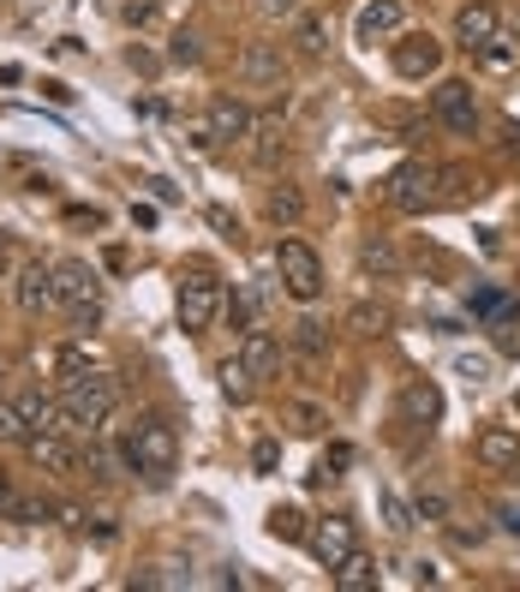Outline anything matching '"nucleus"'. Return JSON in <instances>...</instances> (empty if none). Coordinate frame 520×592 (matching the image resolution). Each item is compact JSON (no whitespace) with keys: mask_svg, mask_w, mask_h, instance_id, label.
<instances>
[{"mask_svg":"<svg viewBox=\"0 0 520 592\" xmlns=\"http://www.w3.org/2000/svg\"><path fill=\"white\" fill-rule=\"evenodd\" d=\"M121 407V383L102 372H79L61 383V432H96Z\"/></svg>","mask_w":520,"mask_h":592,"instance_id":"f257e3e1","label":"nucleus"},{"mask_svg":"<svg viewBox=\"0 0 520 592\" xmlns=\"http://www.w3.org/2000/svg\"><path fill=\"white\" fill-rule=\"evenodd\" d=\"M174 461H180V437H174V425L162 419V413H144V419L126 432V467L144 472L150 485H162L174 472Z\"/></svg>","mask_w":520,"mask_h":592,"instance_id":"f03ea898","label":"nucleus"},{"mask_svg":"<svg viewBox=\"0 0 520 592\" xmlns=\"http://www.w3.org/2000/svg\"><path fill=\"white\" fill-rule=\"evenodd\" d=\"M54 305L72 318V330H96L102 318V281L84 258H54Z\"/></svg>","mask_w":520,"mask_h":592,"instance_id":"7ed1b4c3","label":"nucleus"},{"mask_svg":"<svg viewBox=\"0 0 520 592\" xmlns=\"http://www.w3.org/2000/svg\"><path fill=\"white\" fill-rule=\"evenodd\" d=\"M389 204L407 216H425L443 204V168H430V162H401L389 174Z\"/></svg>","mask_w":520,"mask_h":592,"instance_id":"20e7f679","label":"nucleus"},{"mask_svg":"<svg viewBox=\"0 0 520 592\" xmlns=\"http://www.w3.org/2000/svg\"><path fill=\"white\" fill-rule=\"evenodd\" d=\"M275 270H281V288H288L300 305H311L323 293V258L305 240H281L275 246Z\"/></svg>","mask_w":520,"mask_h":592,"instance_id":"39448f33","label":"nucleus"},{"mask_svg":"<svg viewBox=\"0 0 520 592\" xmlns=\"http://www.w3.org/2000/svg\"><path fill=\"white\" fill-rule=\"evenodd\" d=\"M221 305H228V300H221V281L210 270H191L180 281V305H174V312H180V330L186 335H204L221 318Z\"/></svg>","mask_w":520,"mask_h":592,"instance_id":"423d86ee","label":"nucleus"},{"mask_svg":"<svg viewBox=\"0 0 520 592\" xmlns=\"http://www.w3.org/2000/svg\"><path fill=\"white\" fill-rule=\"evenodd\" d=\"M430 108H437V121L449 126V132H479V96H472V84L467 79H443L437 91H430Z\"/></svg>","mask_w":520,"mask_h":592,"instance_id":"0eeeda50","label":"nucleus"},{"mask_svg":"<svg viewBox=\"0 0 520 592\" xmlns=\"http://www.w3.org/2000/svg\"><path fill=\"white\" fill-rule=\"evenodd\" d=\"M490 37H502V12H497V0H467V7L455 12V42L467 54H479Z\"/></svg>","mask_w":520,"mask_h":592,"instance_id":"6e6552de","label":"nucleus"},{"mask_svg":"<svg viewBox=\"0 0 520 592\" xmlns=\"http://www.w3.org/2000/svg\"><path fill=\"white\" fill-rule=\"evenodd\" d=\"M305 551L318 557V569H335L347 551H360L353 544V521L347 515H330V521H311V532H305Z\"/></svg>","mask_w":520,"mask_h":592,"instance_id":"1a4fd4ad","label":"nucleus"},{"mask_svg":"<svg viewBox=\"0 0 520 592\" xmlns=\"http://www.w3.org/2000/svg\"><path fill=\"white\" fill-rule=\"evenodd\" d=\"M437 66H443V42L430 31H407L395 42V72L401 79H437Z\"/></svg>","mask_w":520,"mask_h":592,"instance_id":"9d476101","label":"nucleus"},{"mask_svg":"<svg viewBox=\"0 0 520 592\" xmlns=\"http://www.w3.org/2000/svg\"><path fill=\"white\" fill-rule=\"evenodd\" d=\"M401 24H407V0H365L360 19H353V37H360L365 49H377V42L395 37Z\"/></svg>","mask_w":520,"mask_h":592,"instance_id":"9b49d317","label":"nucleus"},{"mask_svg":"<svg viewBox=\"0 0 520 592\" xmlns=\"http://www.w3.org/2000/svg\"><path fill=\"white\" fill-rule=\"evenodd\" d=\"M204 126H210V144H240V138H251V108L233 96H216L204 108Z\"/></svg>","mask_w":520,"mask_h":592,"instance_id":"f8f14e48","label":"nucleus"},{"mask_svg":"<svg viewBox=\"0 0 520 592\" xmlns=\"http://www.w3.org/2000/svg\"><path fill=\"white\" fill-rule=\"evenodd\" d=\"M472 455H479V467H490V472H520V432L490 425V432H479V443H472Z\"/></svg>","mask_w":520,"mask_h":592,"instance_id":"ddd939ff","label":"nucleus"},{"mask_svg":"<svg viewBox=\"0 0 520 592\" xmlns=\"http://www.w3.org/2000/svg\"><path fill=\"white\" fill-rule=\"evenodd\" d=\"M240 79L258 84V91H281L288 66H281V49H275V42H251V49L240 54Z\"/></svg>","mask_w":520,"mask_h":592,"instance_id":"4468645a","label":"nucleus"},{"mask_svg":"<svg viewBox=\"0 0 520 592\" xmlns=\"http://www.w3.org/2000/svg\"><path fill=\"white\" fill-rule=\"evenodd\" d=\"M12 300H19V312H31V318L49 312V305H54V270H49V263H24Z\"/></svg>","mask_w":520,"mask_h":592,"instance_id":"2eb2a0df","label":"nucleus"},{"mask_svg":"<svg viewBox=\"0 0 520 592\" xmlns=\"http://www.w3.org/2000/svg\"><path fill=\"white\" fill-rule=\"evenodd\" d=\"M240 365L251 377H275V365H281V342L270 330H246L240 335Z\"/></svg>","mask_w":520,"mask_h":592,"instance_id":"dca6fc26","label":"nucleus"},{"mask_svg":"<svg viewBox=\"0 0 520 592\" xmlns=\"http://www.w3.org/2000/svg\"><path fill=\"white\" fill-rule=\"evenodd\" d=\"M24 449H31V461L42 472H72V467H79V455H72V443L61 432H31V437H24Z\"/></svg>","mask_w":520,"mask_h":592,"instance_id":"f3484780","label":"nucleus"},{"mask_svg":"<svg viewBox=\"0 0 520 592\" xmlns=\"http://www.w3.org/2000/svg\"><path fill=\"white\" fill-rule=\"evenodd\" d=\"M401 413H407L413 425H437L443 419V395H437V383H407V395H401Z\"/></svg>","mask_w":520,"mask_h":592,"instance_id":"a211bd4d","label":"nucleus"},{"mask_svg":"<svg viewBox=\"0 0 520 592\" xmlns=\"http://www.w3.org/2000/svg\"><path fill=\"white\" fill-rule=\"evenodd\" d=\"M335 586H341V592H371V586H377V557L347 551V557L335 562Z\"/></svg>","mask_w":520,"mask_h":592,"instance_id":"6ab92c4d","label":"nucleus"},{"mask_svg":"<svg viewBox=\"0 0 520 592\" xmlns=\"http://www.w3.org/2000/svg\"><path fill=\"white\" fill-rule=\"evenodd\" d=\"M19 413L31 432H61V395H42V390H24L19 395Z\"/></svg>","mask_w":520,"mask_h":592,"instance_id":"aec40b11","label":"nucleus"},{"mask_svg":"<svg viewBox=\"0 0 520 592\" xmlns=\"http://www.w3.org/2000/svg\"><path fill=\"white\" fill-rule=\"evenodd\" d=\"M263 527H270V539H281V544H305V532H311L305 509H293V502H275V509L263 515Z\"/></svg>","mask_w":520,"mask_h":592,"instance_id":"412c9836","label":"nucleus"},{"mask_svg":"<svg viewBox=\"0 0 520 592\" xmlns=\"http://www.w3.org/2000/svg\"><path fill=\"white\" fill-rule=\"evenodd\" d=\"M377 509H383V527H389L395 539H407V532H413V521H419V509H413V502L401 497V491H389V485L377 491Z\"/></svg>","mask_w":520,"mask_h":592,"instance_id":"4be33fe9","label":"nucleus"},{"mask_svg":"<svg viewBox=\"0 0 520 592\" xmlns=\"http://www.w3.org/2000/svg\"><path fill=\"white\" fill-rule=\"evenodd\" d=\"M293 42H300L305 61H323V54H330V24H323L318 12H300V24H293Z\"/></svg>","mask_w":520,"mask_h":592,"instance_id":"5701e85b","label":"nucleus"},{"mask_svg":"<svg viewBox=\"0 0 520 592\" xmlns=\"http://www.w3.org/2000/svg\"><path fill=\"white\" fill-rule=\"evenodd\" d=\"M520 312V300H509L502 288H479L472 293V318H485V323H509Z\"/></svg>","mask_w":520,"mask_h":592,"instance_id":"b1692460","label":"nucleus"},{"mask_svg":"<svg viewBox=\"0 0 520 592\" xmlns=\"http://www.w3.org/2000/svg\"><path fill=\"white\" fill-rule=\"evenodd\" d=\"M251 138H258V144H251V156H258V162H275V150H281V121H275V114H270V121H251Z\"/></svg>","mask_w":520,"mask_h":592,"instance_id":"393cba45","label":"nucleus"},{"mask_svg":"<svg viewBox=\"0 0 520 592\" xmlns=\"http://www.w3.org/2000/svg\"><path fill=\"white\" fill-rule=\"evenodd\" d=\"M251 383H258V377H251L246 365H240V353H233V360L221 365V395H228V402H246V395H251Z\"/></svg>","mask_w":520,"mask_h":592,"instance_id":"a878e982","label":"nucleus"},{"mask_svg":"<svg viewBox=\"0 0 520 592\" xmlns=\"http://www.w3.org/2000/svg\"><path fill=\"white\" fill-rule=\"evenodd\" d=\"M293 342H300V353H311V360H323V353H330V335H323L318 318H300V323H293Z\"/></svg>","mask_w":520,"mask_h":592,"instance_id":"bb28decb","label":"nucleus"},{"mask_svg":"<svg viewBox=\"0 0 520 592\" xmlns=\"http://www.w3.org/2000/svg\"><path fill=\"white\" fill-rule=\"evenodd\" d=\"M360 263H365V270H377V276H395V270H401V258H395V246H389V240H365Z\"/></svg>","mask_w":520,"mask_h":592,"instance_id":"cd10ccee","label":"nucleus"},{"mask_svg":"<svg viewBox=\"0 0 520 592\" xmlns=\"http://www.w3.org/2000/svg\"><path fill=\"white\" fill-rule=\"evenodd\" d=\"M79 372H91V353H84L79 342H66V347H54V377H79Z\"/></svg>","mask_w":520,"mask_h":592,"instance_id":"c85d7f7f","label":"nucleus"},{"mask_svg":"<svg viewBox=\"0 0 520 592\" xmlns=\"http://www.w3.org/2000/svg\"><path fill=\"white\" fill-rule=\"evenodd\" d=\"M347 323H353L360 335H383V330H389V312H383V305H353Z\"/></svg>","mask_w":520,"mask_h":592,"instance_id":"c756f323","label":"nucleus"},{"mask_svg":"<svg viewBox=\"0 0 520 592\" xmlns=\"http://www.w3.org/2000/svg\"><path fill=\"white\" fill-rule=\"evenodd\" d=\"M270 216H275V221H300V216H305V198H300L293 186H281V191H270Z\"/></svg>","mask_w":520,"mask_h":592,"instance_id":"7c9ffc66","label":"nucleus"},{"mask_svg":"<svg viewBox=\"0 0 520 592\" xmlns=\"http://www.w3.org/2000/svg\"><path fill=\"white\" fill-rule=\"evenodd\" d=\"M31 437V425H24L19 402H0V443H24Z\"/></svg>","mask_w":520,"mask_h":592,"instance_id":"2f4dec72","label":"nucleus"},{"mask_svg":"<svg viewBox=\"0 0 520 592\" xmlns=\"http://www.w3.org/2000/svg\"><path fill=\"white\" fill-rule=\"evenodd\" d=\"M472 191H479V180H472V174L467 168H443V198H472Z\"/></svg>","mask_w":520,"mask_h":592,"instance_id":"473e14b6","label":"nucleus"},{"mask_svg":"<svg viewBox=\"0 0 520 592\" xmlns=\"http://www.w3.org/2000/svg\"><path fill=\"white\" fill-rule=\"evenodd\" d=\"M12 521H24V527H37V521H49V502H37V497H12Z\"/></svg>","mask_w":520,"mask_h":592,"instance_id":"72a5a7b5","label":"nucleus"},{"mask_svg":"<svg viewBox=\"0 0 520 592\" xmlns=\"http://www.w3.org/2000/svg\"><path fill=\"white\" fill-rule=\"evenodd\" d=\"M251 312H258V300H251V293H233V300H228L233 330H251Z\"/></svg>","mask_w":520,"mask_h":592,"instance_id":"f704fd0d","label":"nucleus"},{"mask_svg":"<svg viewBox=\"0 0 520 592\" xmlns=\"http://www.w3.org/2000/svg\"><path fill=\"white\" fill-rule=\"evenodd\" d=\"M455 372L467 377V383H485V377H490V360H472V353H460V360H455Z\"/></svg>","mask_w":520,"mask_h":592,"instance_id":"c9c22d12","label":"nucleus"},{"mask_svg":"<svg viewBox=\"0 0 520 592\" xmlns=\"http://www.w3.org/2000/svg\"><path fill=\"white\" fill-rule=\"evenodd\" d=\"M497 527H502V532H514V539H520V502H497Z\"/></svg>","mask_w":520,"mask_h":592,"instance_id":"e433bc0d","label":"nucleus"},{"mask_svg":"<svg viewBox=\"0 0 520 592\" xmlns=\"http://www.w3.org/2000/svg\"><path fill=\"white\" fill-rule=\"evenodd\" d=\"M293 425L311 437V432H323V413H318V407H293Z\"/></svg>","mask_w":520,"mask_h":592,"instance_id":"4c0bfd02","label":"nucleus"},{"mask_svg":"<svg viewBox=\"0 0 520 592\" xmlns=\"http://www.w3.org/2000/svg\"><path fill=\"white\" fill-rule=\"evenodd\" d=\"M281 461V449H275V443H258V449H251V467H258V472H270Z\"/></svg>","mask_w":520,"mask_h":592,"instance_id":"58836bf2","label":"nucleus"},{"mask_svg":"<svg viewBox=\"0 0 520 592\" xmlns=\"http://www.w3.org/2000/svg\"><path fill=\"white\" fill-rule=\"evenodd\" d=\"M174 61H198V37H191V31L174 37Z\"/></svg>","mask_w":520,"mask_h":592,"instance_id":"ea45409f","label":"nucleus"},{"mask_svg":"<svg viewBox=\"0 0 520 592\" xmlns=\"http://www.w3.org/2000/svg\"><path fill=\"white\" fill-rule=\"evenodd\" d=\"M413 509H419L425 521H443V509H449V502H443V497H419V502H413Z\"/></svg>","mask_w":520,"mask_h":592,"instance_id":"a19ab883","label":"nucleus"},{"mask_svg":"<svg viewBox=\"0 0 520 592\" xmlns=\"http://www.w3.org/2000/svg\"><path fill=\"white\" fill-rule=\"evenodd\" d=\"M258 7H263V12H270V19H288V12H293V7H300V0H258Z\"/></svg>","mask_w":520,"mask_h":592,"instance_id":"79ce46f5","label":"nucleus"},{"mask_svg":"<svg viewBox=\"0 0 520 592\" xmlns=\"http://www.w3.org/2000/svg\"><path fill=\"white\" fill-rule=\"evenodd\" d=\"M12 497H19V491H12V485H7V472H0V515L12 509Z\"/></svg>","mask_w":520,"mask_h":592,"instance_id":"37998d69","label":"nucleus"},{"mask_svg":"<svg viewBox=\"0 0 520 592\" xmlns=\"http://www.w3.org/2000/svg\"><path fill=\"white\" fill-rule=\"evenodd\" d=\"M514 413H520V390H514Z\"/></svg>","mask_w":520,"mask_h":592,"instance_id":"c03bdc74","label":"nucleus"}]
</instances>
